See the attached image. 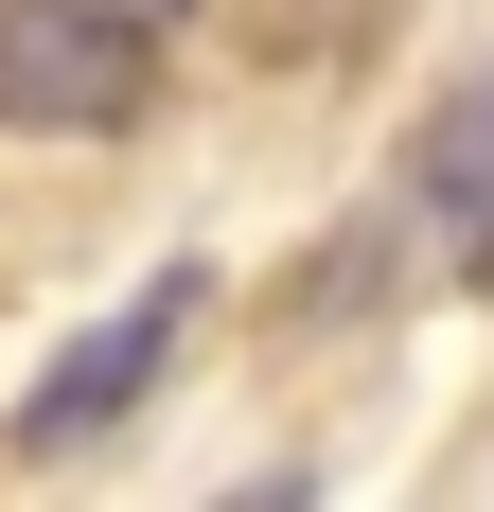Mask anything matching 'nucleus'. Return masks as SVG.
I'll use <instances>...</instances> for the list:
<instances>
[{"label": "nucleus", "instance_id": "nucleus-1", "mask_svg": "<svg viewBox=\"0 0 494 512\" xmlns=\"http://www.w3.org/2000/svg\"><path fill=\"white\" fill-rule=\"evenodd\" d=\"M159 36L177 18H124V0H0V124L36 142H106L159 106Z\"/></svg>", "mask_w": 494, "mask_h": 512}, {"label": "nucleus", "instance_id": "nucleus-2", "mask_svg": "<svg viewBox=\"0 0 494 512\" xmlns=\"http://www.w3.org/2000/svg\"><path fill=\"white\" fill-rule=\"evenodd\" d=\"M177 336H195V265H159V283H142L124 318H89V336H71V354H53L36 389H18V460H89L106 424H124V407L159 389V371H177Z\"/></svg>", "mask_w": 494, "mask_h": 512}, {"label": "nucleus", "instance_id": "nucleus-3", "mask_svg": "<svg viewBox=\"0 0 494 512\" xmlns=\"http://www.w3.org/2000/svg\"><path fill=\"white\" fill-rule=\"evenodd\" d=\"M406 230H442V283H494V53L424 106V142H406Z\"/></svg>", "mask_w": 494, "mask_h": 512}, {"label": "nucleus", "instance_id": "nucleus-4", "mask_svg": "<svg viewBox=\"0 0 494 512\" xmlns=\"http://www.w3.org/2000/svg\"><path fill=\"white\" fill-rule=\"evenodd\" d=\"M124 18H177V0H124Z\"/></svg>", "mask_w": 494, "mask_h": 512}]
</instances>
